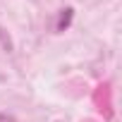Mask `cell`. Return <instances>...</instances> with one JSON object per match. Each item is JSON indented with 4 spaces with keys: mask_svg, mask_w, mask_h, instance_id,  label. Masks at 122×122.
Instances as JSON below:
<instances>
[{
    "mask_svg": "<svg viewBox=\"0 0 122 122\" xmlns=\"http://www.w3.org/2000/svg\"><path fill=\"white\" fill-rule=\"evenodd\" d=\"M93 108L103 115V120H112V86L103 81L93 89Z\"/></svg>",
    "mask_w": 122,
    "mask_h": 122,
    "instance_id": "obj_1",
    "label": "cell"
},
{
    "mask_svg": "<svg viewBox=\"0 0 122 122\" xmlns=\"http://www.w3.org/2000/svg\"><path fill=\"white\" fill-rule=\"evenodd\" d=\"M70 22H72V10H70V7H65L62 12H60V17H57L55 31H65V29L70 26Z\"/></svg>",
    "mask_w": 122,
    "mask_h": 122,
    "instance_id": "obj_2",
    "label": "cell"
},
{
    "mask_svg": "<svg viewBox=\"0 0 122 122\" xmlns=\"http://www.w3.org/2000/svg\"><path fill=\"white\" fill-rule=\"evenodd\" d=\"M0 122H15L12 115H0Z\"/></svg>",
    "mask_w": 122,
    "mask_h": 122,
    "instance_id": "obj_3",
    "label": "cell"
},
{
    "mask_svg": "<svg viewBox=\"0 0 122 122\" xmlns=\"http://www.w3.org/2000/svg\"><path fill=\"white\" fill-rule=\"evenodd\" d=\"M81 122H98V120H93V117H84Z\"/></svg>",
    "mask_w": 122,
    "mask_h": 122,
    "instance_id": "obj_4",
    "label": "cell"
}]
</instances>
